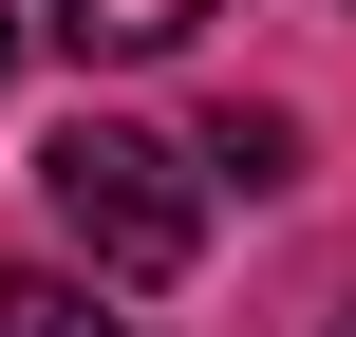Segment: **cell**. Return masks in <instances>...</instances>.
<instances>
[{
    "label": "cell",
    "instance_id": "7a4b0ae2",
    "mask_svg": "<svg viewBox=\"0 0 356 337\" xmlns=\"http://www.w3.org/2000/svg\"><path fill=\"white\" fill-rule=\"evenodd\" d=\"M38 19H56L75 56H188V38L225 19V0H38Z\"/></svg>",
    "mask_w": 356,
    "mask_h": 337
},
{
    "label": "cell",
    "instance_id": "6da1fadb",
    "mask_svg": "<svg viewBox=\"0 0 356 337\" xmlns=\"http://www.w3.org/2000/svg\"><path fill=\"white\" fill-rule=\"evenodd\" d=\"M38 206L94 244V281H188V244H207L188 150H150V131H113V113H75V131L38 150Z\"/></svg>",
    "mask_w": 356,
    "mask_h": 337
},
{
    "label": "cell",
    "instance_id": "5b68a950",
    "mask_svg": "<svg viewBox=\"0 0 356 337\" xmlns=\"http://www.w3.org/2000/svg\"><path fill=\"white\" fill-rule=\"evenodd\" d=\"M319 337H356V300H338V319H319Z\"/></svg>",
    "mask_w": 356,
    "mask_h": 337
},
{
    "label": "cell",
    "instance_id": "277c9868",
    "mask_svg": "<svg viewBox=\"0 0 356 337\" xmlns=\"http://www.w3.org/2000/svg\"><path fill=\"white\" fill-rule=\"evenodd\" d=\"M0 337H113V300H94L75 263H19V281H0Z\"/></svg>",
    "mask_w": 356,
    "mask_h": 337
},
{
    "label": "cell",
    "instance_id": "3957f363",
    "mask_svg": "<svg viewBox=\"0 0 356 337\" xmlns=\"http://www.w3.org/2000/svg\"><path fill=\"white\" fill-rule=\"evenodd\" d=\"M207 169H225V188H300V113H244V94H225V113H207Z\"/></svg>",
    "mask_w": 356,
    "mask_h": 337
},
{
    "label": "cell",
    "instance_id": "8992f818",
    "mask_svg": "<svg viewBox=\"0 0 356 337\" xmlns=\"http://www.w3.org/2000/svg\"><path fill=\"white\" fill-rule=\"evenodd\" d=\"M0 56H19V19H0Z\"/></svg>",
    "mask_w": 356,
    "mask_h": 337
}]
</instances>
